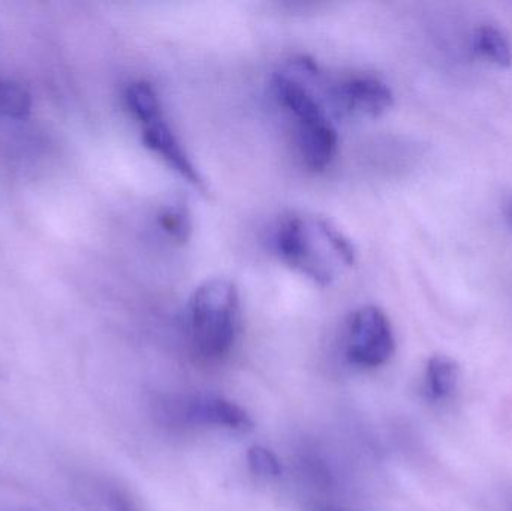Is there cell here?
Segmentation results:
<instances>
[{
    "label": "cell",
    "instance_id": "6da1fadb",
    "mask_svg": "<svg viewBox=\"0 0 512 511\" xmlns=\"http://www.w3.org/2000/svg\"><path fill=\"white\" fill-rule=\"evenodd\" d=\"M274 246L291 269L321 287L333 284L342 270L357 260L351 240L333 222L301 213L280 218Z\"/></svg>",
    "mask_w": 512,
    "mask_h": 511
},
{
    "label": "cell",
    "instance_id": "7a4b0ae2",
    "mask_svg": "<svg viewBox=\"0 0 512 511\" xmlns=\"http://www.w3.org/2000/svg\"><path fill=\"white\" fill-rule=\"evenodd\" d=\"M240 329L239 290L224 278L210 279L195 290L189 303V333L203 359H225L236 344Z\"/></svg>",
    "mask_w": 512,
    "mask_h": 511
},
{
    "label": "cell",
    "instance_id": "3957f363",
    "mask_svg": "<svg viewBox=\"0 0 512 511\" xmlns=\"http://www.w3.org/2000/svg\"><path fill=\"white\" fill-rule=\"evenodd\" d=\"M396 351L393 327L378 306H363L346 324V359L358 368L373 369L390 362Z\"/></svg>",
    "mask_w": 512,
    "mask_h": 511
},
{
    "label": "cell",
    "instance_id": "277c9868",
    "mask_svg": "<svg viewBox=\"0 0 512 511\" xmlns=\"http://www.w3.org/2000/svg\"><path fill=\"white\" fill-rule=\"evenodd\" d=\"M330 102L339 114L378 117L394 104L391 87L373 74H352L330 87Z\"/></svg>",
    "mask_w": 512,
    "mask_h": 511
},
{
    "label": "cell",
    "instance_id": "5b68a950",
    "mask_svg": "<svg viewBox=\"0 0 512 511\" xmlns=\"http://www.w3.org/2000/svg\"><path fill=\"white\" fill-rule=\"evenodd\" d=\"M173 416L189 425L212 426L239 434L254 431L255 423L248 411L236 402L219 396L198 395L174 404Z\"/></svg>",
    "mask_w": 512,
    "mask_h": 511
},
{
    "label": "cell",
    "instance_id": "8992f818",
    "mask_svg": "<svg viewBox=\"0 0 512 511\" xmlns=\"http://www.w3.org/2000/svg\"><path fill=\"white\" fill-rule=\"evenodd\" d=\"M141 138L144 146L152 150L156 156L162 159L171 170L176 171L189 185L194 186L201 194H207V183L201 176L200 170L195 167L189 153L174 134L171 126L165 122L164 114L153 117L147 122L141 123Z\"/></svg>",
    "mask_w": 512,
    "mask_h": 511
},
{
    "label": "cell",
    "instance_id": "52a82bcc",
    "mask_svg": "<svg viewBox=\"0 0 512 511\" xmlns=\"http://www.w3.org/2000/svg\"><path fill=\"white\" fill-rule=\"evenodd\" d=\"M298 149L309 170L324 171L330 167L339 146V135L330 117L297 123Z\"/></svg>",
    "mask_w": 512,
    "mask_h": 511
},
{
    "label": "cell",
    "instance_id": "ba28073f",
    "mask_svg": "<svg viewBox=\"0 0 512 511\" xmlns=\"http://www.w3.org/2000/svg\"><path fill=\"white\" fill-rule=\"evenodd\" d=\"M460 368L451 357L433 356L426 366L424 390L432 402H445L453 398L459 386Z\"/></svg>",
    "mask_w": 512,
    "mask_h": 511
},
{
    "label": "cell",
    "instance_id": "9c48e42d",
    "mask_svg": "<svg viewBox=\"0 0 512 511\" xmlns=\"http://www.w3.org/2000/svg\"><path fill=\"white\" fill-rule=\"evenodd\" d=\"M472 48L478 56L502 68L512 63L510 42L496 27L480 26L475 29L472 35Z\"/></svg>",
    "mask_w": 512,
    "mask_h": 511
},
{
    "label": "cell",
    "instance_id": "30bf717a",
    "mask_svg": "<svg viewBox=\"0 0 512 511\" xmlns=\"http://www.w3.org/2000/svg\"><path fill=\"white\" fill-rule=\"evenodd\" d=\"M159 228L180 245H185L192 237V216L189 212V207L186 206L185 201L176 200L173 203L165 204L156 216Z\"/></svg>",
    "mask_w": 512,
    "mask_h": 511
},
{
    "label": "cell",
    "instance_id": "8fae6325",
    "mask_svg": "<svg viewBox=\"0 0 512 511\" xmlns=\"http://www.w3.org/2000/svg\"><path fill=\"white\" fill-rule=\"evenodd\" d=\"M125 99L132 116L140 123L162 114L158 93L147 81H135V83L129 84Z\"/></svg>",
    "mask_w": 512,
    "mask_h": 511
},
{
    "label": "cell",
    "instance_id": "7c38bea8",
    "mask_svg": "<svg viewBox=\"0 0 512 511\" xmlns=\"http://www.w3.org/2000/svg\"><path fill=\"white\" fill-rule=\"evenodd\" d=\"M32 111V96L14 81L0 80V116L24 119Z\"/></svg>",
    "mask_w": 512,
    "mask_h": 511
},
{
    "label": "cell",
    "instance_id": "4fadbf2b",
    "mask_svg": "<svg viewBox=\"0 0 512 511\" xmlns=\"http://www.w3.org/2000/svg\"><path fill=\"white\" fill-rule=\"evenodd\" d=\"M248 465L252 473L262 479H276L282 474L279 459L267 447H251L248 452Z\"/></svg>",
    "mask_w": 512,
    "mask_h": 511
},
{
    "label": "cell",
    "instance_id": "5bb4252c",
    "mask_svg": "<svg viewBox=\"0 0 512 511\" xmlns=\"http://www.w3.org/2000/svg\"><path fill=\"white\" fill-rule=\"evenodd\" d=\"M110 506L113 511H138L134 503L123 492L119 491L111 492Z\"/></svg>",
    "mask_w": 512,
    "mask_h": 511
},
{
    "label": "cell",
    "instance_id": "9a60e30c",
    "mask_svg": "<svg viewBox=\"0 0 512 511\" xmlns=\"http://www.w3.org/2000/svg\"><path fill=\"white\" fill-rule=\"evenodd\" d=\"M507 219H508V222H510V225L512 227V198L510 201H508V206H507Z\"/></svg>",
    "mask_w": 512,
    "mask_h": 511
}]
</instances>
